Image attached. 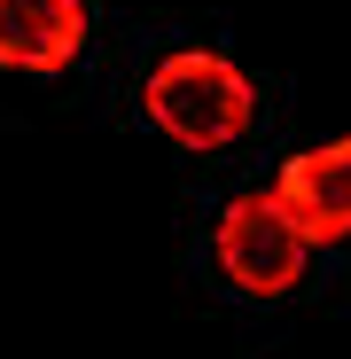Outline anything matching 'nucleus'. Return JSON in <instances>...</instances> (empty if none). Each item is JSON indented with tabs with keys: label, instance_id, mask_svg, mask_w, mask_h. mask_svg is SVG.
Instances as JSON below:
<instances>
[{
	"label": "nucleus",
	"instance_id": "20e7f679",
	"mask_svg": "<svg viewBox=\"0 0 351 359\" xmlns=\"http://www.w3.org/2000/svg\"><path fill=\"white\" fill-rule=\"evenodd\" d=\"M86 47V0H0V63L63 71Z\"/></svg>",
	"mask_w": 351,
	"mask_h": 359
},
{
	"label": "nucleus",
	"instance_id": "7ed1b4c3",
	"mask_svg": "<svg viewBox=\"0 0 351 359\" xmlns=\"http://www.w3.org/2000/svg\"><path fill=\"white\" fill-rule=\"evenodd\" d=\"M281 211L305 226V243H343L351 234V133L328 149H297L273 180Z\"/></svg>",
	"mask_w": 351,
	"mask_h": 359
},
{
	"label": "nucleus",
	"instance_id": "f257e3e1",
	"mask_svg": "<svg viewBox=\"0 0 351 359\" xmlns=\"http://www.w3.org/2000/svg\"><path fill=\"white\" fill-rule=\"evenodd\" d=\"M141 109H149V126L164 141H180V149H226V141L250 133L258 86L242 79V63H226V55L180 47V55H164L141 79Z\"/></svg>",
	"mask_w": 351,
	"mask_h": 359
},
{
	"label": "nucleus",
	"instance_id": "f03ea898",
	"mask_svg": "<svg viewBox=\"0 0 351 359\" xmlns=\"http://www.w3.org/2000/svg\"><path fill=\"white\" fill-rule=\"evenodd\" d=\"M211 250H219V273L234 289H250V297H281V289H297L305 273V226L281 211V196H234L219 211V234H211Z\"/></svg>",
	"mask_w": 351,
	"mask_h": 359
}]
</instances>
